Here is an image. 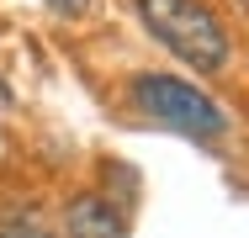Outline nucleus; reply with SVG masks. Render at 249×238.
I'll list each match as a JSON object with an SVG mask.
<instances>
[{"label":"nucleus","mask_w":249,"mask_h":238,"mask_svg":"<svg viewBox=\"0 0 249 238\" xmlns=\"http://www.w3.org/2000/svg\"><path fill=\"white\" fill-rule=\"evenodd\" d=\"M143 27L196 74H217L228 64V32L201 0H133Z\"/></svg>","instance_id":"nucleus-1"},{"label":"nucleus","mask_w":249,"mask_h":238,"mask_svg":"<svg viewBox=\"0 0 249 238\" xmlns=\"http://www.w3.org/2000/svg\"><path fill=\"white\" fill-rule=\"evenodd\" d=\"M133 106H138L143 117L175 127V133H186V138H201V143H212V138L228 133L223 106L207 90L175 80V74H138V80H133Z\"/></svg>","instance_id":"nucleus-2"},{"label":"nucleus","mask_w":249,"mask_h":238,"mask_svg":"<svg viewBox=\"0 0 249 238\" xmlns=\"http://www.w3.org/2000/svg\"><path fill=\"white\" fill-rule=\"evenodd\" d=\"M64 238H127V217H122L106 196L85 190V196H74L69 212H64Z\"/></svg>","instance_id":"nucleus-3"},{"label":"nucleus","mask_w":249,"mask_h":238,"mask_svg":"<svg viewBox=\"0 0 249 238\" xmlns=\"http://www.w3.org/2000/svg\"><path fill=\"white\" fill-rule=\"evenodd\" d=\"M0 238H53V233L32 206H11V212H0Z\"/></svg>","instance_id":"nucleus-4"},{"label":"nucleus","mask_w":249,"mask_h":238,"mask_svg":"<svg viewBox=\"0 0 249 238\" xmlns=\"http://www.w3.org/2000/svg\"><path fill=\"white\" fill-rule=\"evenodd\" d=\"M53 5H64V11H80V5H85V0H53Z\"/></svg>","instance_id":"nucleus-5"},{"label":"nucleus","mask_w":249,"mask_h":238,"mask_svg":"<svg viewBox=\"0 0 249 238\" xmlns=\"http://www.w3.org/2000/svg\"><path fill=\"white\" fill-rule=\"evenodd\" d=\"M244 5H249V0H244Z\"/></svg>","instance_id":"nucleus-6"}]
</instances>
